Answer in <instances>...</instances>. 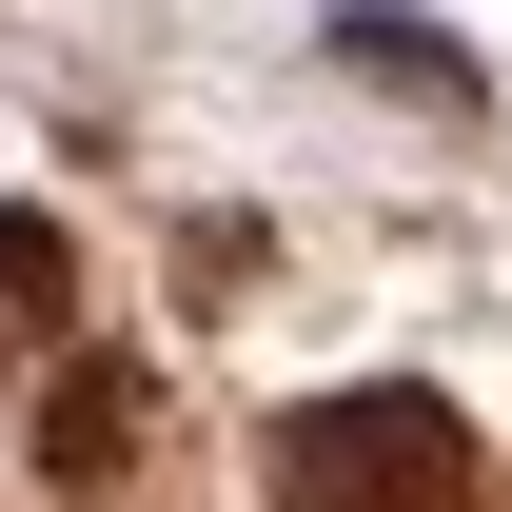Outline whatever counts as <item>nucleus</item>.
Wrapping results in <instances>:
<instances>
[{"label":"nucleus","mask_w":512,"mask_h":512,"mask_svg":"<svg viewBox=\"0 0 512 512\" xmlns=\"http://www.w3.org/2000/svg\"><path fill=\"white\" fill-rule=\"evenodd\" d=\"M60 316H79L60 217H0V375H20V355H60Z\"/></svg>","instance_id":"nucleus-3"},{"label":"nucleus","mask_w":512,"mask_h":512,"mask_svg":"<svg viewBox=\"0 0 512 512\" xmlns=\"http://www.w3.org/2000/svg\"><path fill=\"white\" fill-rule=\"evenodd\" d=\"M276 512H493V453H473V414L414 375H355L316 394V414H276Z\"/></svg>","instance_id":"nucleus-1"},{"label":"nucleus","mask_w":512,"mask_h":512,"mask_svg":"<svg viewBox=\"0 0 512 512\" xmlns=\"http://www.w3.org/2000/svg\"><path fill=\"white\" fill-rule=\"evenodd\" d=\"M138 453H158V375H138V355H60V375H40V473H60V493H119Z\"/></svg>","instance_id":"nucleus-2"}]
</instances>
